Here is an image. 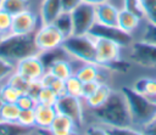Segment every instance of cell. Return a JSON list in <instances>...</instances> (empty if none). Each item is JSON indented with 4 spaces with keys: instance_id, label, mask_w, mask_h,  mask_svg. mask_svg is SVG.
Returning <instances> with one entry per match:
<instances>
[{
    "instance_id": "obj_5",
    "label": "cell",
    "mask_w": 156,
    "mask_h": 135,
    "mask_svg": "<svg viewBox=\"0 0 156 135\" xmlns=\"http://www.w3.org/2000/svg\"><path fill=\"white\" fill-rule=\"evenodd\" d=\"M61 49L74 58L84 63H96V46L95 39L89 34L69 35L65 38Z\"/></svg>"
},
{
    "instance_id": "obj_13",
    "label": "cell",
    "mask_w": 156,
    "mask_h": 135,
    "mask_svg": "<svg viewBox=\"0 0 156 135\" xmlns=\"http://www.w3.org/2000/svg\"><path fill=\"white\" fill-rule=\"evenodd\" d=\"M34 112H35V126L49 130L52 120L55 119V117L57 114L55 106L37 102V105L34 107Z\"/></svg>"
},
{
    "instance_id": "obj_42",
    "label": "cell",
    "mask_w": 156,
    "mask_h": 135,
    "mask_svg": "<svg viewBox=\"0 0 156 135\" xmlns=\"http://www.w3.org/2000/svg\"><path fill=\"white\" fill-rule=\"evenodd\" d=\"M2 103H4V100H2L1 92H0V120H1V107H2Z\"/></svg>"
},
{
    "instance_id": "obj_18",
    "label": "cell",
    "mask_w": 156,
    "mask_h": 135,
    "mask_svg": "<svg viewBox=\"0 0 156 135\" xmlns=\"http://www.w3.org/2000/svg\"><path fill=\"white\" fill-rule=\"evenodd\" d=\"M101 66L96 64V63H84V66H82L77 73H74L83 83L85 81H93V80H98L100 83H104L102 78H101Z\"/></svg>"
},
{
    "instance_id": "obj_15",
    "label": "cell",
    "mask_w": 156,
    "mask_h": 135,
    "mask_svg": "<svg viewBox=\"0 0 156 135\" xmlns=\"http://www.w3.org/2000/svg\"><path fill=\"white\" fill-rule=\"evenodd\" d=\"M76 128H77V124L69 117L57 113L49 130L51 134H55V135H69L74 133Z\"/></svg>"
},
{
    "instance_id": "obj_19",
    "label": "cell",
    "mask_w": 156,
    "mask_h": 135,
    "mask_svg": "<svg viewBox=\"0 0 156 135\" xmlns=\"http://www.w3.org/2000/svg\"><path fill=\"white\" fill-rule=\"evenodd\" d=\"M46 71H49L50 73H52L56 78L63 79L66 80L68 77H71L72 74H74L69 62H67L63 58H55L46 68Z\"/></svg>"
},
{
    "instance_id": "obj_6",
    "label": "cell",
    "mask_w": 156,
    "mask_h": 135,
    "mask_svg": "<svg viewBox=\"0 0 156 135\" xmlns=\"http://www.w3.org/2000/svg\"><path fill=\"white\" fill-rule=\"evenodd\" d=\"M73 35H85L96 22L95 5L82 1L72 12Z\"/></svg>"
},
{
    "instance_id": "obj_35",
    "label": "cell",
    "mask_w": 156,
    "mask_h": 135,
    "mask_svg": "<svg viewBox=\"0 0 156 135\" xmlns=\"http://www.w3.org/2000/svg\"><path fill=\"white\" fill-rule=\"evenodd\" d=\"M13 69H15V67H13L12 62L0 57V81L2 79H5L6 77H9L13 72Z\"/></svg>"
},
{
    "instance_id": "obj_32",
    "label": "cell",
    "mask_w": 156,
    "mask_h": 135,
    "mask_svg": "<svg viewBox=\"0 0 156 135\" xmlns=\"http://www.w3.org/2000/svg\"><path fill=\"white\" fill-rule=\"evenodd\" d=\"M11 23H12V15L0 9V32L4 34L11 33Z\"/></svg>"
},
{
    "instance_id": "obj_26",
    "label": "cell",
    "mask_w": 156,
    "mask_h": 135,
    "mask_svg": "<svg viewBox=\"0 0 156 135\" xmlns=\"http://www.w3.org/2000/svg\"><path fill=\"white\" fill-rule=\"evenodd\" d=\"M0 92H1V97L4 102H17L18 97L23 94L21 90H18L17 88L12 86L9 83L0 86Z\"/></svg>"
},
{
    "instance_id": "obj_17",
    "label": "cell",
    "mask_w": 156,
    "mask_h": 135,
    "mask_svg": "<svg viewBox=\"0 0 156 135\" xmlns=\"http://www.w3.org/2000/svg\"><path fill=\"white\" fill-rule=\"evenodd\" d=\"M140 18L132 13L130 11L122 9L118 11V19H117V27L127 33H133L138 26H139Z\"/></svg>"
},
{
    "instance_id": "obj_4",
    "label": "cell",
    "mask_w": 156,
    "mask_h": 135,
    "mask_svg": "<svg viewBox=\"0 0 156 135\" xmlns=\"http://www.w3.org/2000/svg\"><path fill=\"white\" fill-rule=\"evenodd\" d=\"M94 39L96 46V62L99 66L110 71H117L122 73L129 69L130 64L121 60L119 56L121 46L118 44L102 38H94Z\"/></svg>"
},
{
    "instance_id": "obj_3",
    "label": "cell",
    "mask_w": 156,
    "mask_h": 135,
    "mask_svg": "<svg viewBox=\"0 0 156 135\" xmlns=\"http://www.w3.org/2000/svg\"><path fill=\"white\" fill-rule=\"evenodd\" d=\"M35 45L34 34H13L10 33L0 41V57L10 61L18 62L28 56L39 55Z\"/></svg>"
},
{
    "instance_id": "obj_44",
    "label": "cell",
    "mask_w": 156,
    "mask_h": 135,
    "mask_svg": "<svg viewBox=\"0 0 156 135\" xmlns=\"http://www.w3.org/2000/svg\"><path fill=\"white\" fill-rule=\"evenodd\" d=\"M1 1H2V0H0V9H1Z\"/></svg>"
},
{
    "instance_id": "obj_1",
    "label": "cell",
    "mask_w": 156,
    "mask_h": 135,
    "mask_svg": "<svg viewBox=\"0 0 156 135\" xmlns=\"http://www.w3.org/2000/svg\"><path fill=\"white\" fill-rule=\"evenodd\" d=\"M93 116L104 125L134 128L128 105L122 91H111L108 99L99 107L91 108Z\"/></svg>"
},
{
    "instance_id": "obj_12",
    "label": "cell",
    "mask_w": 156,
    "mask_h": 135,
    "mask_svg": "<svg viewBox=\"0 0 156 135\" xmlns=\"http://www.w3.org/2000/svg\"><path fill=\"white\" fill-rule=\"evenodd\" d=\"M35 26H37V16L29 10H26L23 12H20L12 16L11 33L13 34L33 33V30L35 29Z\"/></svg>"
},
{
    "instance_id": "obj_7",
    "label": "cell",
    "mask_w": 156,
    "mask_h": 135,
    "mask_svg": "<svg viewBox=\"0 0 156 135\" xmlns=\"http://www.w3.org/2000/svg\"><path fill=\"white\" fill-rule=\"evenodd\" d=\"M34 40L38 50L40 52H45L61 47L65 35L54 23H48L43 24V27L34 34Z\"/></svg>"
},
{
    "instance_id": "obj_9",
    "label": "cell",
    "mask_w": 156,
    "mask_h": 135,
    "mask_svg": "<svg viewBox=\"0 0 156 135\" xmlns=\"http://www.w3.org/2000/svg\"><path fill=\"white\" fill-rule=\"evenodd\" d=\"M55 108L57 113L69 117L77 124V126H80L83 124L84 116H83V108L80 105V97H76L68 94L58 96L55 103Z\"/></svg>"
},
{
    "instance_id": "obj_28",
    "label": "cell",
    "mask_w": 156,
    "mask_h": 135,
    "mask_svg": "<svg viewBox=\"0 0 156 135\" xmlns=\"http://www.w3.org/2000/svg\"><path fill=\"white\" fill-rule=\"evenodd\" d=\"M123 9L130 11L135 16H138L140 19L145 17L143 0H123Z\"/></svg>"
},
{
    "instance_id": "obj_43",
    "label": "cell",
    "mask_w": 156,
    "mask_h": 135,
    "mask_svg": "<svg viewBox=\"0 0 156 135\" xmlns=\"http://www.w3.org/2000/svg\"><path fill=\"white\" fill-rule=\"evenodd\" d=\"M5 35H7V34H4V33H1V32H0V41H1L4 38H5Z\"/></svg>"
},
{
    "instance_id": "obj_24",
    "label": "cell",
    "mask_w": 156,
    "mask_h": 135,
    "mask_svg": "<svg viewBox=\"0 0 156 135\" xmlns=\"http://www.w3.org/2000/svg\"><path fill=\"white\" fill-rule=\"evenodd\" d=\"M21 108L17 102H4L1 107V120L17 122Z\"/></svg>"
},
{
    "instance_id": "obj_40",
    "label": "cell",
    "mask_w": 156,
    "mask_h": 135,
    "mask_svg": "<svg viewBox=\"0 0 156 135\" xmlns=\"http://www.w3.org/2000/svg\"><path fill=\"white\" fill-rule=\"evenodd\" d=\"M140 130L141 134H151V135H156V119H154L152 122H150L149 124H146L145 126H143Z\"/></svg>"
},
{
    "instance_id": "obj_27",
    "label": "cell",
    "mask_w": 156,
    "mask_h": 135,
    "mask_svg": "<svg viewBox=\"0 0 156 135\" xmlns=\"http://www.w3.org/2000/svg\"><path fill=\"white\" fill-rule=\"evenodd\" d=\"M57 99H58L57 94L50 86H43L41 90L38 94V96H37V102L45 103V105H54L55 106Z\"/></svg>"
},
{
    "instance_id": "obj_2",
    "label": "cell",
    "mask_w": 156,
    "mask_h": 135,
    "mask_svg": "<svg viewBox=\"0 0 156 135\" xmlns=\"http://www.w3.org/2000/svg\"><path fill=\"white\" fill-rule=\"evenodd\" d=\"M121 91L126 97L134 128L140 130L143 126L156 119V102L129 86H122Z\"/></svg>"
},
{
    "instance_id": "obj_21",
    "label": "cell",
    "mask_w": 156,
    "mask_h": 135,
    "mask_svg": "<svg viewBox=\"0 0 156 135\" xmlns=\"http://www.w3.org/2000/svg\"><path fill=\"white\" fill-rule=\"evenodd\" d=\"M32 128L24 126L18 122L0 120V135H26L30 134Z\"/></svg>"
},
{
    "instance_id": "obj_11",
    "label": "cell",
    "mask_w": 156,
    "mask_h": 135,
    "mask_svg": "<svg viewBox=\"0 0 156 135\" xmlns=\"http://www.w3.org/2000/svg\"><path fill=\"white\" fill-rule=\"evenodd\" d=\"M16 72H18L28 81H33L39 80L43 77V74L46 72V67L39 55H32L17 62Z\"/></svg>"
},
{
    "instance_id": "obj_36",
    "label": "cell",
    "mask_w": 156,
    "mask_h": 135,
    "mask_svg": "<svg viewBox=\"0 0 156 135\" xmlns=\"http://www.w3.org/2000/svg\"><path fill=\"white\" fill-rule=\"evenodd\" d=\"M101 83L98 81V80H93V81H85L83 83V88H82V99H87L89 97L100 85Z\"/></svg>"
},
{
    "instance_id": "obj_39",
    "label": "cell",
    "mask_w": 156,
    "mask_h": 135,
    "mask_svg": "<svg viewBox=\"0 0 156 135\" xmlns=\"http://www.w3.org/2000/svg\"><path fill=\"white\" fill-rule=\"evenodd\" d=\"M80 2H82V0H61L62 11H65V12H72Z\"/></svg>"
},
{
    "instance_id": "obj_10",
    "label": "cell",
    "mask_w": 156,
    "mask_h": 135,
    "mask_svg": "<svg viewBox=\"0 0 156 135\" xmlns=\"http://www.w3.org/2000/svg\"><path fill=\"white\" fill-rule=\"evenodd\" d=\"M129 57L136 64L144 67H156V45L143 40L133 43Z\"/></svg>"
},
{
    "instance_id": "obj_37",
    "label": "cell",
    "mask_w": 156,
    "mask_h": 135,
    "mask_svg": "<svg viewBox=\"0 0 156 135\" xmlns=\"http://www.w3.org/2000/svg\"><path fill=\"white\" fill-rule=\"evenodd\" d=\"M50 88L57 94V96H62L66 94V85H65V80L60 79V78H55L52 80V83L50 84Z\"/></svg>"
},
{
    "instance_id": "obj_14",
    "label": "cell",
    "mask_w": 156,
    "mask_h": 135,
    "mask_svg": "<svg viewBox=\"0 0 156 135\" xmlns=\"http://www.w3.org/2000/svg\"><path fill=\"white\" fill-rule=\"evenodd\" d=\"M118 11L110 1L95 5V13H96V22L105 24V26H117L118 19Z\"/></svg>"
},
{
    "instance_id": "obj_31",
    "label": "cell",
    "mask_w": 156,
    "mask_h": 135,
    "mask_svg": "<svg viewBox=\"0 0 156 135\" xmlns=\"http://www.w3.org/2000/svg\"><path fill=\"white\" fill-rule=\"evenodd\" d=\"M143 6L147 21L156 26V0H143Z\"/></svg>"
},
{
    "instance_id": "obj_25",
    "label": "cell",
    "mask_w": 156,
    "mask_h": 135,
    "mask_svg": "<svg viewBox=\"0 0 156 135\" xmlns=\"http://www.w3.org/2000/svg\"><path fill=\"white\" fill-rule=\"evenodd\" d=\"M65 85H66V94L82 99L83 81H82L76 74H72L71 77H68V78L65 80Z\"/></svg>"
},
{
    "instance_id": "obj_16",
    "label": "cell",
    "mask_w": 156,
    "mask_h": 135,
    "mask_svg": "<svg viewBox=\"0 0 156 135\" xmlns=\"http://www.w3.org/2000/svg\"><path fill=\"white\" fill-rule=\"evenodd\" d=\"M61 12V0H43L40 7V17L43 24L52 23Z\"/></svg>"
},
{
    "instance_id": "obj_34",
    "label": "cell",
    "mask_w": 156,
    "mask_h": 135,
    "mask_svg": "<svg viewBox=\"0 0 156 135\" xmlns=\"http://www.w3.org/2000/svg\"><path fill=\"white\" fill-rule=\"evenodd\" d=\"M143 41L150 43V44H155L156 45V26L152 23H147L145 27V32L143 35Z\"/></svg>"
},
{
    "instance_id": "obj_22",
    "label": "cell",
    "mask_w": 156,
    "mask_h": 135,
    "mask_svg": "<svg viewBox=\"0 0 156 135\" xmlns=\"http://www.w3.org/2000/svg\"><path fill=\"white\" fill-rule=\"evenodd\" d=\"M52 23L60 29V32L65 35V38H67V36H69V35L73 34V22H72L71 12L62 11L56 17V19Z\"/></svg>"
},
{
    "instance_id": "obj_30",
    "label": "cell",
    "mask_w": 156,
    "mask_h": 135,
    "mask_svg": "<svg viewBox=\"0 0 156 135\" xmlns=\"http://www.w3.org/2000/svg\"><path fill=\"white\" fill-rule=\"evenodd\" d=\"M17 122L24 126L33 128L35 125V112L34 108H27V109H21L20 116Z\"/></svg>"
},
{
    "instance_id": "obj_29",
    "label": "cell",
    "mask_w": 156,
    "mask_h": 135,
    "mask_svg": "<svg viewBox=\"0 0 156 135\" xmlns=\"http://www.w3.org/2000/svg\"><path fill=\"white\" fill-rule=\"evenodd\" d=\"M7 83L11 84L12 86L17 88L22 92H27V89H28V85H29V81L24 77H22L18 72H12L9 77Z\"/></svg>"
},
{
    "instance_id": "obj_38",
    "label": "cell",
    "mask_w": 156,
    "mask_h": 135,
    "mask_svg": "<svg viewBox=\"0 0 156 135\" xmlns=\"http://www.w3.org/2000/svg\"><path fill=\"white\" fill-rule=\"evenodd\" d=\"M43 85L40 83V80H33V81H29V85H28V89H27V94H29L30 96H33L34 99H37L39 91L41 90Z\"/></svg>"
},
{
    "instance_id": "obj_41",
    "label": "cell",
    "mask_w": 156,
    "mask_h": 135,
    "mask_svg": "<svg viewBox=\"0 0 156 135\" xmlns=\"http://www.w3.org/2000/svg\"><path fill=\"white\" fill-rule=\"evenodd\" d=\"M84 2H88V4H93V5H98V4H102V2H107L110 0H82Z\"/></svg>"
},
{
    "instance_id": "obj_23",
    "label": "cell",
    "mask_w": 156,
    "mask_h": 135,
    "mask_svg": "<svg viewBox=\"0 0 156 135\" xmlns=\"http://www.w3.org/2000/svg\"><path fill=\"white\" fill-rule=\"evenodd\" d=\"M1 9L10 15L15 16L20 12H23L29 9V1L28 0H2L1 1Z\"/></svg>"
},
{
    "instance_id": "obj_20",
    "label": "cell",
    "mask_w": 156,
    "mask_h": 135,
    "mask_svg": "<svg viewBox=\"0 0 156 135\" xmlns=\"http://www.w3.org/2000/svg\"><path fill=\"white\" fill-rule=\"evenodd\" d=\"M111 91H112V90H111V88H110L108 85H106L105 83H101V84L99 85V88H98L89 97L85 99V102H87V105H88L90 108L99 107V106H101V105L108 99Z\"/></svg>"
},
{
    "instance_id": "obj_8",
    "label": "cell",
    "mask_w": 156,
    "mask_h": 135,
    "mask_svg": "<svg viewBox=\"0 0 156 135\" xmlns=\"http://www.w3.org/2000/svg\"><path fill=\"white\" fill-rule=\"evenodd\" d=\"M88 34L93 38H102V39L111 40L118 44L121 47L129 46L133 44L132 34L122 30L117 26H105V24L95 22L93 27L90 28V30L88 32Z\"/></svg>"
},
{
    "instance_id": "obj_33",
    "label": "cell",
    "mask_w": 156,
    "mask_h": 135,
    "mask_svg": "<svg viewBox=\"0 0 156 135\" xmlns=\"http://www.w3.org/2000/svg\"><path fill=\"white\" fill-rule=\"evenodd\" d=\"M17 105L20 106L21 109H27V108H34L37 105V99H34L33 96H30L27 92H23L18 100H17Z\"/></svg>"
}]
</instances>
